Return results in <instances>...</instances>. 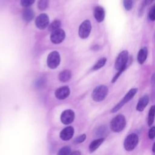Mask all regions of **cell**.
Returning a JSON list of instances; mask_svg holds the SVG:
<instances>
[{
  "instance_id": "cell-1",
  "label": "cell",
  "mask_w": 155,
  "mask_h": 155,
  "mask_svg": "<svg viewBox=\"0 0 155 155\" xmlns=\"http://www.w3.org/2000/svg\"><path fill=\"white\" fill-rule=\"evenodd\" d=\"M128 61V52L127 50L122 51L117 56L114 62V68L117 70V73L114 75L111 80V82H115L120 75L125 70Z\"/></svg>"
},
{
  "instance_id": "cell-2",
  "label": "cell",
  "mask_w": 155,
  "mask_h": 155,
  "mask_svg": "<svg viewBox=\"0 0 155 155\" xmlns=\"http://www.w3.org/2000/svg\"><path fill=\"white\" fill-rule=\"evenodd\" d=\"M125 117L121 114L115 116L110 122V128L114 133H119L122 131L126 126Z\"/></svg>"
},
{
  "instance_id": "cell-3",
  "label": "cell",
  "mask_w": 155,
  "mask_h": 155,
  "mask_svg": "<svg viewBox=\"0 0 155 155\" xmlns=\"http://www.w3.org/2000/svg\"><path fill=\"white\" fill-rule=\"evenodd\" d=\"M108 91V87L105 85H101L96 87L93 91L91 97L93 101L101 102L105 99Z\"/></svg>"
},
{
  "instance_id": "cell-4",
  "label": "cell",
  "mask_w": 155,
  "mask_h": 155,
  "mask_svg": "<svg viewBox=\"0 0 155 155\" xmlns=\"http://www.w3.org/2000/svg\"><path fill=\"white\" fill-rule=\"evenodd\" d=\"M137 92V88H134L130 89L127 93L124 96L123 99L119 101V103H117L111 110V113H116L118 110H119L125 104L128 102L130 100H131L133 97L135 96V94Z\"/></svg>"
},
{
  "instance_id": "cell-5",
  "label": "cell",
  "mask_w": 155,
  "mask_h": 155,
  "mask_svg": "<svg viewBox=\"0 0 155 155\" xmlns=\"http://www.w3.org/2000/svg\"><path fill=\"white\" fill-rule=\"evenodd\" d=\"M139 142L138 136L135 133L128 134L125 139L124 147L127 151H133Z\"/></svg>"
},
{
  "instance_id": "cell-6",
  "label": "cell",
  "mask_w": 155,
  "mask_h": 155,
  "mask_svg": "<svg viewBox=\"0 0 155 155\" xmlns=\"http://www.w3.org/2000/svg\"><path fill=\"white\" fill-rule=\"evenodd\" d=\"M61 62V58L59 53L56 51L51 52L47 57V65L49 68L54 69L58 67Z\"/></svg>"
},
{
  "instance_id": "cell-7",
  "label": "cell",
  "mask_w": 155,
  "mask_h": 155,
  "mask_svg": "<svg viewBox=\"0 0 155 155\" xmlns=\"http://www.w3.org/2000/svg\"><path fill=\"white\" fill-rule=\"evenodd\" d=\"M91 30V22L89 20H85L83 21L79 27V36L80 38L82 39L87 38Z\"/></svg>"
},
{
  "instance_id": "cell-8",
  "label": "cell",
  "mask_w": 155,
  "mask_h": 155,
  "mask_svg": "<svg viewBox=\"0 0 155 155\" xmlns=\"http://www.w3.org/2000/svg\"><path fill=\"white\" fill-rule=\"evenodd\" d=\"M65 37V33L64 30L58 28L51 32L50 35V40L53 44H59L62 42Z\"/></svg>"
},
{
  "instance_id": "cell-9",
  "label": "cell",
  "mask_w": 155,
  "mask_h": 155,
  "mask_svg": "<svg viewBox=\"0 0 155 155\" xmlns=\"http://www.w3.org/2000/svg\"><path fill=\"white\" fill-rule=\"evenodd\" d=\"M49 18L45 13H42L38 16L35 20V25L39 29H45L48 25Z\"/></svg>"
},
{
  "instance_id": "cell-10",
  "label": "cell",
  "mask_w": 155,
  "mask_h": 155,
  "mask_svg": "<svg viewBox=\"0 0 155 155\" xmlns=\"http://www.w3.org/2000/svg\"><path fill=\"white\" fill-rule=\"evenodd\" d=\"M74 119V113L71 110H66L64 111L61 115V120L65 124H71Z\"/></svg>"
},
{
  "instance_id": "cell-11",
  "label": "cell",
  "mask_w": 155,
  "mask_h": 155,
  "mask_svg": "<svg viewBox=\"0 0 155 155\" xmlns=\"http://www.w3.org/2000/svg\"><path fill=\"white\" fill-rule=\"evenodd\" d=\"M70 93V91L68 87L63 86L58 88L56 90L54 94L57 99L62 100L67 98L69 96Z\"/></svg>"
},
{
  "instance_id": "cell-12",
  "label": "cell",
  "mask_w": 155,
  "mask_h": 155,
  "mask_svg": "<svg viewBox=\"0 0 155 155\" xmlns=\"http://www.w3.org/2000/svg\"><path fill=\"white\" fill-rule=\"evenodd\" d=\"M74 134V129L72 127H67L64 128L60 133V137L63 140L70 139Z\"/></svg>"
},
{
  "instance_id": "cell-13",
  "label": "cell",
  "mask_w": 155,
  "mask_h": 155,
  "mask_svg": "<svg viewBox=\"0 0 155 155\" xmlns=\"http://www.w3.org/2000/svg\"><path fill=\"white\" fill-rule=\"evenodd\" d=\"M94 16L98 22H101L105 18V10L101 6H96L94 9Z\"/></svg>"
},
{
  "instance_id": "cell-14",
  "label": "cell",
  "mask_w": 155,
  "mask_h": 155,
  "mask_svg": "<svg viewBox=\"0 0 155 155\" xmlns=\"http://www.w3.org/2000/svg\"><path fill=\"white\" fill-rule=\"evenodd\" d=\"M149 102V96L148 95H144L141 97L136 105V110L138 111H142L147 107Z\"/></svg>"
},
{
  "instance_id": "cell-15",
  "label": "cell",
  "mask_w": 155,
  "mask_h": 155,
  "mask_svg": "<svg viewBox=\"0 0 155 155\" xmlns=\"http://www.w3.org/2000/svg\"><path fill=\"white\" fill-rule=\"evenodd\" d=\"M147 56H148V49L146 47H144L141 49H140L137 56V59L139 64H143L145 62L147 58Z\"/></svg>"
},
{
  "instance_id": "cell-16",
  "label": "cell",
  "mask_w": 155,
  "mask_h": 155,
  "mask_svg": "<svg viewBox=\"0 0 155 155\" xmlns=\"http://www.w3.org/2000/svg\"><path fill=\"white\" fill-rule=\"evenodd\" d=\"M34 16H35L34 12L30 8H28V7L26 8L22 12V17L23 19L26 22H30V21H31L34 18Z\"/></svg>"
},
{
  "instance_id": "cell-17",
  "label": "cell",
  "mask_w": 155,
  "mask_h": 155,
  "mask_svg": "<svg viewBox=\"0 0 155 155\" xmlns=\"http://www.w3.org/2000/svg\"><path fill=\"white\" fill-rule=\"evenodd\" d=\"M58 78H59V81L62 82H67L71 78V71H70L68 70H63L59 74Z\"/></svg>"
},
{
  "instance_id": "cell-18",
  "label": "cell",
  "mask_w": 155,
  "mask_h": 155,
  "mask_svg": "<svg viewBox=\"0 0 155 155\" xmlns=\"http://www.w3.org/2000/svg\"><path fill=\"white\" fill-rule=\"evenodd\" d=\"M104 141V137H101L99 139L94 140L91 142V143L89 145V150L90 152H93L96 150H97L99 146L103 143Z\"/></svg>"
},
{
  "instance_id": "cell-19",
  "label": "cell",
  "mask_w": 155,
  "mask_h": 155,
  "mask_svg": "<svg viewBox=\"0 0 155 155\" xmlns=\"http://www.w3.org/2000/svg\"><path fill=\"white\" fill-rule=\"evenodd\" d=\"M155 118V105H152L149 110L148 115V126H151L154 121Z\"/></svg>"
},
{
  "instance_id": "cell-20",
  "label": "cell",
  "mask_w": 155,
  "mask_h": 155,
  "mask_svg": "<svg viewBox=\"0 0 155 155\" xmlns=\"http://www.w3.org/2000/svg\"><path fill=\"white\" fill-rule=\"evenodd\" d=\"M107 62V59L105 58H102L99 59L97 62L93 65V70H97L100 68H101L102 67H104Z\"/></svg>"
},
{
  "instance_id": "cell-21",
  "label": "cell",
  "mask_w": 155,
  "mask_h": 155,
  "mask_svg": "<svg viewBox=\"0 0 155 155\" xmlns=\"http://www.w3.org/2000/svg\"><path fill=\"white\" fill-rule=\"evenodd\" d=\"M61 25V21H59V20H55V21H53L51 23V24L49 25L48 30L52 32V31L59 28Z\"/></svg>"
},
{
  "instance_id": "cell-22",
  "label": "cell",
  "mask_w": 155,
  "mask_h": 155,
  "mask_svg": "<svg viewBox=\"0 0 155 155\" xmlns=\"http://www.w3.org/2000/svg\"><path fill=\"white\" fill-rule=\"evenodd\" d=\"M49 4V0H38V7L41 10H44L46 9Z\"/></svg>"
},
{
  "instance_id": "cell-23",
  "label": "cell",
  "mask_w": 155,
  "mask_h": 155,
  "mask_svg": "<svg viewBox=\"0 0 155 155\" xmlns=\"http://www.w3.org/2000/svg\"><path fill=\"white\" fill-rule=\"evenodd\" d=\"M107 132V128L105 126L102 125L98 127L96 130V134L97 136H104Z\"/></svg>"
},
{
  "instance_id": "cell-24",
  "label": "cell",
  "mask_w": 155,
  "mask_h": 155,
  "mask_svg": "<svg viewBox=\"0 0 155 155\" xmlns=\"http://www.w3.org/2000/svg\"><path fill=\"white\" fill-rule=\"evenodd\" d=\"M46 82V79L44 76L39 77L35 82V86L38 88H42L43 86H44Z\"/></svg>"
},
{
  "instance_id": "cell-25",
  "label": "cell",
  "mask_w": 155,
  "mask_h": 155,
  "mask_svg": "<svg viewBox=\"0 0 155 155\" xmlns=\"http://www.w3.org/2000/svg\"><path fill=\"white\" fill-rule=\"evenodd\" d=\"M71 152V148L68 146L62 147L58 151V155H70Z\"/></svg>"
},
{
  "instance_id": "cell-26",
  "label": "cell",
  "mask_w": 155,
  "mask_h": 155,
  "mask_svg": "<svg viewBox=\"0 0 155 155\" xmlns=\"http://www.w3.org/2000/svg\"><path fill=\"white\" fill-rule=\"evenodd\" d=\"M123 4L125 9L127 11H129L133 8V0H124Z\"/></svg>"
},
{
  "instance_id": "cell-27",
  "label": "cell",
  "mask_w": 155,
  "mask_h": 155,
  "mask_svg": "<svg viewBox=\"0 0 155 155\" xmlns=\"http://www.w3.org/2000/svg\"><path fill=\"white\" fill-rule=\"evenodd\" d=\"M35 0H21V4L22 6L28 8L30 5H31Z\"/></svg>"
},
{
  "instance_id": "cell-28",
  "label": "cell",
  "mask_w": 155,
  "mask_h": 155,
  "mask_svg": "<svg viewBox=\"0 0 155 155\" xmlns=\"http://www.w3.org/2000/svg\"><path fill=\"white\" fill-rule=\"evenodd\" d=\"M148 18L151 21H155V5H154L150 10L148 13Z\"/></svg>"
},
{
  "instance_id": "cell-29",
  "label": "cell",
  "mask_w": 155,
  "mask_h": 155,
  "mask_svg": "<svg viewBox=\"0 0 155 155\" xmlns=\"http://www.w3.org/2000/svg\"><path fill=\"white\" fill-rule=\"evenodd\" d=\"M86 139V135L85 134H82L81 136H79L78 137H77L75 139H74V143H82Z\"/></svg>"
},
{
  "instance_id": "cell-30",
  "label": "cell",
  "mask_w": 155,
  "mask_h": 155,
  "mask_svg": "<svg viewBox=\"0 0 155 155\" xmlns=\"http://www.w3.org/2000/svg\"><path fill=\"white\" fill-rule=\"evenodd\" d=\"M148 137L150 139H154L155 138V126L151 127L148 131Z\"/></svg>"
},
{
  "instance_id": "cell-31",
  "label": "cell",
  "mask_w": 155,
  "mask_h": 155,
  "mask_svg": "<svg viewBox=\"0 0 155 155\" xmlns=\"http://www.w3.org/2000/svg\"><path fill=\"white\" fill-rule=\"evenodd\" d=\"M70 155H81V152L79 151H76L73 152Z\"/></svg>"
},
{
  "instance_id": "cell-32",
  "label": "cell",
  "mask_w": 155,
  "mask_h": 155,
  "mask_svg": "<svg viewBox=\"0 0 155 155\" xmlns=\"http://www.w3.org/2000/svg\"><path fill=\"white\" fill-rule=\"evenodd\" d=\"M151 82L153 84H155V73L153 74L151 78Z\"/></svg>"
},
{
  "instance_id": "cell-33",
  "label": "cell",
  "mask_w": 155,
  "mask_h": 155,
  "mask_svg": "<svg viewBox=\"0 0 155 155\" xmlns=\"http://www.w3.org/2000/svg\"><path fill=\"white\" fill-rule=\"evenodd\" d=\"M154 0H146L145 1V4H149L150 3H151Z\"/></svg>"
},
{
  "instance_id": "cell-34",
  "label": "cell",
  "mask_w": 155,
  "mask_h": 155,
  "mask_svg": "<svg viewBox=\"0 0 155 155\" xmlns=\"http://www.w3.org/2000/svg\"><path fill=\"white\" fill-rule=\"evenodd\" d=\"M92 48H93V50H98V48H99V45H94Z\"/></svg>"
},
{
  "instance_id": "cell-35",
  "label": "cell",
  "mask_w": 155,
  "mask_h": 155,
  "mask_svg": "<svg viewBox=\"0 0 155 155\" xmlns=\"http://www.w3.org/2000/svg\"><path fill=\"white\" fill-rule=\"evenodd\" d=\"M152 150H153V152L155 154V142L153 143V148H152Z\"/></svg>"
}]
</instances>
